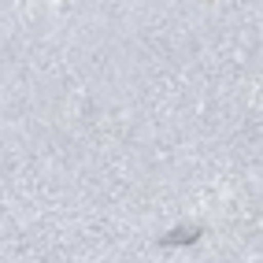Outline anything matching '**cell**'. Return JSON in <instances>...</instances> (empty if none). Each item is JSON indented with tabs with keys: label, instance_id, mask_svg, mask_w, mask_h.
Segmentation results:
<instances>
[]
</instances>
